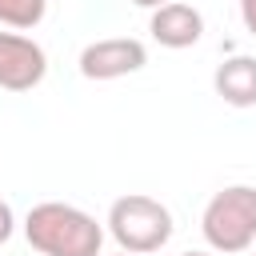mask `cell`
<instances>
[{"mask_svg": "<svg viewBox=\"0 0 256 256\" xmlns=\"http://www.w3.org/2000/svg\"><path fill=\"white\" fill-rule=\"evenodd\" d=\"M24 236L40 256H100L104 228L76 204L44 200L24 216Z\"/></svg>", "mask_w": 256, "mask_h": 256, "instance_id": "1", "label": "cell"}, {"mask_svg": "<svg viewBox=\"0 0 256 256\" xmlns=\"http://www.w3.org/2000/svg\"><path fill=\"white\" fill-rule=\"evenodd\" d=\"M200 232L208 248L236 256L256 244V188L252 184H228L220 188L200 216Z\"/></svg>", "mask_w": 256, "mask_h": 256, "instance_id": "2", "label": "cell"}, {"mask_svg": "<svg viewBox=\"0 0 256 256\" xmlns=\"http://www.w3.org/2000/svg\"><path fill=\"white\" fill-rule=\"evenodd\" d=\"M108 232L120 244V252L148 256V252H160L172 240V212L156 196L128 192V196L112 200V208H108Z\"/></svg>", "mask_w": 256, "mask_h": 256, "instance_id": "3", "label": "cell"}, {"mask_svg": "<svg viewBox=\"0 0 256 256\" xmlns=\"http://www.w3.org/2000/svg\"><path fill=\"white\" fill-rule=\"evenodd\" d=\"M148 64V48L136 36H108V40H92L80 52V76L84 80H120L132 76Z\"/></svg>", "mask_w": 256, "mask_h": 256, "instance_id": "4", "label": "cell"}, {"mask_svg": "<svg viewBox=\"0 0 256 256\" xmlns=\"http://www.w3.org/2000/svg\"><path fill=\"white\" fill-rule=\"evenodd\" d=\"M48 76V56L32 36L0 32V88L28 92Z\"/></svg>", "mask_w": 256, "mask_h": 256, "instance_id": "5", "label": "cell"}, {"mask_svg": "<svg viewBox=\"0 0 256 256\" xmlns=\"http://www.w3.org/2000/svg\"><path fill=\"white\" fill-rule=\"evenodd\" d=\"M148 32L160 48H192L204 36V16H200V8H192L184 0H168L164 8L152 12Z\"/></svg>", "mask_w": 256, "mask_h": 256, "instance_id": "6", "label": "cell"}, {"mask_svg": "<svg viewBox=\"0 0 256 256\" xmlns=\"http://www.w3.org/2000/svg\"><path fill=\"white\" fill-rule=\"evenodd\" d=\"M216 96L232 108H256V60L252 56H228L216 76Z\"/></svg>", "mask_w": 256, "mask_h": 256, "instance_id": "7", "label": "cell"}, {"mask_svg": "<svg viewBox=\"0 0 256 256\" xmlns=\"http://www.w3.org/2000/svg\"><path fill=\"white\" fill-rule=\"evenodd\" d=\"M48 12V0H0V24L8 28H36Z\"/></svg>", "mask_w": 256, "mask_h": 256, "instance_id": "8", "label": "cell"}, {"mask_svg": "<svg viewBox=\"0 0 256 256\" xmlns=\"http://www.w3.org/2000/svg\"><path fill=\"white\" fill-rule=\"evenodd\" d=\"M12 232H16V212H12L8 200H0V244H8Z\"/></svg>", "mask_w": 256, "mask_h": 256, "instance_id": "9", "label": "cell"}, {"mask_svg": "<svg viewBox=\"0 0 256 256\" xmlns=\"http://www.w3.org/2000/svg\"><path fill=\"white\" fill-rule=\"evenodd\" d=\"M240 20H244V28L256 36V0H240Z\"/></svg>", "mask_w": 256, "mask_h": 256, "instance_id": "10", "label": "cell"}, {"mask_svg": "<svg viewBox=\"0 0 256 256\" xmlns=\"http://www.w3.org/2000/svg\"><path fill=\"white\" fill-rule=\"evenodd\" d=\"M132 4H136V8H152V12H156V8H164L168 0H132Z\"/></svg>", "mask_w": 256, "mask_h": 256, "instance_id": "11", "label": "cell"}, {"mask_svg": "<svg viewBox=\"0 0 256 256\" xmlns=\"http://www.w3.org/2000/svg\"><path fill=\"white\" fill-rule=\"evenodd\" d=\"M180 256H208V252H180Z\"/></svg>", "mask_w": 256, "mask_h": 256, "instance_id": "12", "label": "cell"}, {"mask_svg": "<svg viewBox=\"0 0 256 256\" xmlns=\"http://www.w3.org/2000/svg\"><path fill=\"white\" fill-rule=\"evenodd\" d=\"M252 256H256V244H252Z\"/></svg>", "mask_w": 256, "mask_h": 256, "instance_id": "13", "label": "cell"}, {"mask_svg": "<svg viewBox=\"0 0 256 256\" xmlns=\"http://www.w3.org/2000/svg\"><path fill=\"white\" fill-rule=\"evenodd\" d=\"M120 256H128V252H120Z\"/></svg>", "mask_w": 256, "mask_h": 256, "instance_id": "14", "label": "cell"}]
</instances>
